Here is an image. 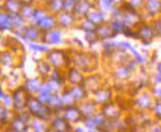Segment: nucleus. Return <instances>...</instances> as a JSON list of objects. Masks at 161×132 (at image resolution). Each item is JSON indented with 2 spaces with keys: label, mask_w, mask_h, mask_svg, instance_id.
I'll use <instances>...</instances> for the list:
<instances>
[{
  "label": "nucleus",
  "mask_w": 161,
  "mask_h": 132,
  "mask_svg": "<svg viewBox=\"0 0 161 132\" xmlns=\"http://www.w3.org/2000/svg\"><path fill=\"white\" fill-rule=\"evenodd\" d=\"M28 108L31 114L40 119H48L51 114V109L49 106L39 101L38 98L34 95H31L29 99Z\"/></svg>",
  "instance_id": "obj_1"
},
{
  "label": "nucleus",
  "mask_w": 161,
  "mask_h": 132,
  "mask_svg": "<svg viewBox=\"0 0 161 132\" xmlns=\"http://www.w3.org/2000/svg\"><path fill=\"white\" fill-rule=\"evenodd\" d=\"M136 31V39L142 41V43L148 45L153 41L156 36L154 34L153 28H152L150 21L143 20L138 27L135 29Z\"/></svg>",
  "instance_id": "obj_2"
},
{
  "label": "nucleus",
  "mask_w": 161,
  "mask_h": 132,
  "mask_svg": "<svg viewBox=\"0 0 161 132\" xmlns=\"http://www.w3.org/2000/svg\"><path fill=\"white\" fill-rule=\"evenodd\" d=\"M121 8H122V23L127 27L136 29L144 20L141 12L133 10L125 4Z\"/></svg>",
  "instance_id": "obj_3"
},
{
  "label": "nucleus",
  "mask_w": 161,
  "mask_h": 132,
  "mask_svg": "<svg viewBox=\"0 0 161 132\" xmlns=\"http://www.w3.org/2000/svg\"><path fill=\"white\" fill-rule=\"evenodd\" d=\"M31 94L25 86L18 87L12 94V105L16 110H24L28 107L29 99Z\"/></svg>",
  "instance_id": "obj_4"
},
{
  "label": "nucleus",
  "mask_w": 161,
  "mask_h": 132,
  "mask_svg": "<svg viewBox=\"0 0 161 132\" xmlns=\"http://www.w3.org/2000/svg\"><path fill=\"white\" fill-rule=\"evenodd\" d=\"M47 60L53 69L61 70L62 67L67 65L69 61V57L63 50L52 49V50H49L47 52Z\"/></svg>",
  "instance_id": "obj_5"
},
{
  "label": "nucleus",
  "mask_w": 161,
  "mask_h": 132,
  "mask_svg": "<svg viewBox=\"0 0 161 132\" xmlns=\"http://www.w3.org/2000/svg\"><path fill=\"white\" fill-rule=\"evenodd\" d=\"M144 20H153L161 15V0H146L142 12Z\"/></svg>",
  "instance_id": "obj_6"
},
{
  "label": "nucleus",
  "mask_w": 161,
  "mask_h": 132,
  "mask_svg": "<svg viewBox=\"0 0 161 132\" xmlns=\"http://www.w3.org/2000/svg\"><path fill=\"white\" fill-rule=\"evenodd\" d=\"M57 17V24L58 28L61 29H71L77 28L79 19L74 15V13H68V12H61Z\"/></svg>",
  "instance_id": "obj_7"
},
{
  "label": "nucleus",
  "mask_w": 161,
  "mask_h": 132,
  "mask_svg": "<svg viewBox=\"0 0 161 132\" xmlns=\"http://www.w3.org/2000/svg\"><path fill=\"white\" fill-rule=\"evenodd\" d=\"M63 29L60 28H55L49 31L44 32L42 36V42L45 43L46 45H60L63 43Z\"/></svg>",
  "instance_id": "obj_8"
},
{
  "label": "nucleus",
  "mask_w": 161,
  "mask_h": 132,
  "mask_svg": "<svg viewBox=\"0 0 161 132\" xmlns=\"http://www.w3.org/2000/svg\"><path fill=\"white\" fill-rule=\"evenodd\" d=\"M42 36H43V32H42L36 24H28V26L24 32L23 40H26L28 43L31 42H42Z\"/></svg>",
  "instance_id": "obj_9"
},
{
  "label": "nucleus",
  "mask_w": 161,
  "mask_h": 132,
  "mask_svg": "<svg viewBox=\"0 0 161 132\" xmlns=\"http://www.w3.org/2000/svg\"><path fill=\"white\" fill-rule=\"evenodd\" d=\"M95 34H96V36H97L99 41L110 40V39H113L114 37L117 36L113 28L111 27L109 21H107L106 23H103V24L96 27Z\"/></svg>",
  "instance_id": "obj_10"
},
{
  "label": "nucleus",
  "mask_w": 161,
  "mask_h": 132,
  "mask_svg": "<svg viewBox=\"0 0 161 132\" xmlns=\"http://www.w3.org/2000/svg\"><path fill=\"white\" fill-rule=\"evenodd\" d=\"M28 24L25 20H24L21 16L18 15H11V24H12V29L11 32L19 38L22 39L24 32L28 26Z\"/></svg>",
  "instance_id": "obj_11"
},
{
  "label": "nucleus",
  "mask_w": 161,
  "mask_h": 132,
  "mask_svg": "<svg viewBox=\"0 0 161 132\" xmlns=\"http://www.w3.org/2000/svg\"><path fill=\"white\" fill-rule=\"evenodd\" d=\"M36 26L42 30V32H47L55 28L58 27L57 24V17H56L55 15H52V14H49L48 13L43 19L40 20Z\"/></svg>",
  "instance_id": "obj_12"
},
{
  "label": "nucleus",
  "mask_w": 161,
  "mask_h": 132,
  "mask_svg": "<svg viewBox=\"0 0 161 132\" xmlns=\"http://www.w3.org/2000/svg\"><path fill=\"white\" fill-rule=\"evenodd\" d=\"M85 76L82 71L75 68H70L67 72V80L72 85H83L85 82Z\"/></svg>",
  "instance_id": "obj_13"
},
{
  "label": "nucleus",
  "mask_w": 161,
  "mask_h": 132,
  "mask_svg": "<svg viewBox=\"0 0 161 132\" xmlns=\"http://www.w3.org/2000/svg\"><path fill=\"white\" fill-rule=\"evenodd\" d=\"M86 18H87L92 24H94L96 27L103 23H106L109 20L108 16L106 14H104L102 11H100L99 9H97V8H95V7L92 8Z\"/></svg>",
  "instance_id": "obj_14"
},
{
  "label": "nucleus",
  "mask_w": 161,
  "mask_h": 132,
  "mask_svg": "<svg viewBox=\"0 0 161 132\" xmlns=\"http://www.w3.org/2000/svg\"><path fill=\"white\" fill-rule=\"evenodd\" d=\"M94 8L90 2L86 1V0H82L76 4V8L74 10V15L76 17L80 20V19H84L86 18L87 14L91 12V10Z\"/></svg>",
  "instance_id": "obj_15"
},
{
  "label": "nucleus",
  "mask_w": 161,
  "mask_h": 132,
  "mask_svg": "<svg viewBox=\"0 0 161 132\" xmlns=\"http://www.w3.org/2000/svg\"><path fill=\"white\" fill-rule=\"evenodd\" d=\"M92 57H90V55H87L86 53H80L77 56V69H79L82 71H87L92 69Z\"/></svg>",
  "instance_id": "obj_16"
},
{
  "label": "nucleus",
  "mask_w": 161,
  "mask_h": 132,
  "mask_svg": "<svg viewBox=\"0 0 161 132\" xmlns=\"http://www.w3.org/2000/svg\"><path fill=\"white\" fill-rule=\"evenodd\" d=\"M22 3L19 0H3V12L9 15L20 14Z\"/></svg>",
  "instance_id": "obj_17"
},
{
  "label": "nucleus",
  "mask_w": 161,
  "mask_h": 132,
  "mask_svg": "<svg viewBox=\"0 0 161 132\" xmlns=\"http://www.w3.org/2000/svg\"><path fill=\"white\" fill-rule=\"evenodd\" d=\"M94 95H95V103L105 105L110 101V99L112 97V92L110 91V89L100 87L98 90H96L94 92Z\"/></svg>",
  "instance_id": "obj_18"
},
{
  "label": "nucleus",
  "mask_w": 161,
  "mask_h": 132,
  "mask_svg": "<svg viewBox=\"0 0 161 132\" xmlns=\"http://www.w3.org/2000/svg\"><path fill=\"white\" fill-rule=\"evenodd\" d=\"M43 83L44 82L40 80L39 77H36V78L28 79L26 81V84L24 86L27 88V90L31 94H37L39 92V90L42 89Z\"/></svg>",
  "instance_id": "obj_19"
},
{
  "label": "nucleus",
  "mask_w": 161,
  "mask_h": 132,
  "mask_svg": "<svg viewBox=\"0 0 161 132\" xmlns=\"http://www.w3.org/2000/svg\"><path fill=\"white\" fill-rule=\"evenodd\" d=\"M36 8V4H29V5H22L21 11H20V16L25 20L27 23H31L33 16L35 13V10Z\"/></svg>",
  "instance_id": "obj_20"
},
{
  "label": "nucleus",
  "mask_w": 161,
  "mask_h": 132,
  "mask_svg": "<svg viewBox=\"0 0 161 132\" xmlns=\"http://www.w3.org/2000/svg\"><path fill=\"white\" fill-rule=\"evenodd\" d=\"M11 15L5 12L0 13V32H11Z\"/></svg>",
  "instance_id": "obj_21"
},
{
  "label": "nucleus",
  "mask_w": 161,
  "mask_h": 132,
  "mask_svg": "<svg viewBox=\"0 0 161 132\" xmlns=\"http://www.w3.org/2000/svg\"><path fill=\"white\" fill-rule=\"evenodd\" d=\"M45 8L49 14L57 16L63 12V0H51Z\"/></svg>",
  "instance_id": "obj_22"
},
{
  "label": "nucleus",
  "mask_w": 161,
  "mask_h": 132,
  "mask_svg": "<svg viewBox=\"0 0 161 132\" xmlns=\"http://www.w3.org/2000/svg\"><path fill=\"white\" fill-rule=\"evenodd\" d=\"M51 65L48 63V62H44V61H42L39 62L36 66V71L38 72V75L42 77H44L45 79H47L48 77H50L51 72H52V69H51Z\"/></svg>",
  "instance_id": "obj_23"
},
{
  "label": "nucleus",
  "mask_w": 161,
  "mask_h": 132,
  "mask_svg": "<svg viewBox=\"0 0 161 132\" xmlns=\"http://www.w3.org/2000/svg\"><path fill=\"white\" fill-rule=\"evenodd\" d=\"M95 8H97V9L102 11L104 14H106L109 18L110 14L114 10L115 7L113 4H112L111 0H97V3H96Z\"/></svg>",
  "instance_id": "obj_24"
},
{
  "label": "nucleus",
  "mask_w": 161,
  "mask_h": 132,
  "mask_svg": "<svg viewBox=\"0 0 161 132\" xmlns=\"http://www.w3.org/2000/svg\"><path fill=\"white\" fill-rule=\"evenodd\" d=\"M77 29H80L82 31H84V34L86 32H92V31H95L96 26L94 24H92L87 18H84L80 19L78 22V26Z\"/></svg>",
  "instance_id": "obj_25"
},
{
  "label": "nucleus",
  "mask_w": 161,
  "mask_h": 132,
  "mask_svg": "<svg viewBox=\"0 0 161 132\" xmlns=\"http://www.w3.org/2000/svg\"><path fill=\"white\" fill-rule=\"evenodd\" d=\"M70 91L72 92L77 101L83 100L86 97V89L84 85H72Z\"/></svg>",
  "instance_id": "obj_26"
},
{
  "label": "nucleus",
  "mask_w": 161,
  "mask_h": 132,
  "mask_svg": "<svg viewBox=\"0 0 161 132\" xmlns=\"http://www.w3.org/2000/svg\"><path fill=\"white\" fill-rule=\"evenodd\" d=\"M61 99H62V103L64 105V107H71V106H75V104L77 103V100L75 99V97L72 94V92L70 91V89H66L61 93Z\"/></svg>",
  "instance_id": "obj_27"
},
{
  "label": "nucleus",
  "mask_w": 161,
  "mask_h": 132,
  "mask_svg": "<svg viewBox=\"0 0 161 132\" xmlns=\"http://www.w3.org/2000/svg\"><path fill=\"white\" fill-rule=\"evenodd\" d=\"M47 14H48V11L46 10V8H45V7L36 5V8L35 13H34V16H33V19H31V21L30 24H36L40 20L43 19Z\"/></svg>",
  "instance_id": "obj_28"
},
{
  "label": "nucleus",
  "mask_w": 161,
  "mask_h": 132,
  "mask_svg": "<svg viewBox=\"0 0 161 132\" xmlns=\"http://www.w3.org/2000/svg\"><path fill=\"white\" fill-rule=\"evenodd\" d=\"M64 113H65V119L68 120H77L80 117V111L75 106L66 107Z\"/></svg>",
  "instance_id": "obj_29"
},
{
  "label": "nucleus",
  "mask_w": 161,
  "mask_h": 132,
  "mask_svg": "<svg viewBox=\"0 0 161 132\" xmlns=\"http://www.w3.org/2000/svg\"><path fill=\"white\" fill-rule=\"evenodd\" d=\"M144 1H146V0H126L125 5L130 7L133 10H136L142 13L143 9Z\"/></svg>",
  "instance_id": "obj_30"
},
{
  "label": "nucleus",
  "mask_w": 161,
  "mask_h": 132,
  "mask_svg": "<svg viewBox=\"0 0 161 132\" xmlns=\"http://www.w3.org/2000/svg\"><path fill=\"white\" fill-rule=\"evenodd\" d=\"M29 45H30L31 49H33V50L37 51V52L47 53L50 50V49L48 48V45H46L43 42H31V43H29Z\"/></svg>",
  "instance_id": "obj_31"
},
{
  "label": "nucleus",
  "mask_w": 161,
  "mask_h": 132,
  "mask_svg": "<svg viewBox=\"0 0 161 132\" xmlns=\"http://www.w3.org/2000/svg\"><path fill=\"white\" fill-rule=\"evenodd\" d=\"M64 126H69V124L67 123L66 119H57L53 121V127L55 130H57L58 132H64L66 131L67 127H64Z\"/></svg>",
  "instance_id": "obj_32"
},
{
  "label": "nucleus",
  "mask_w": 161,
  "mask_h": 132,
  "mask_svg": "<svg viewBox=\"0 0 161 132\" xmlns=\"http://www.w3.org/2000/svg\"><path fill=\"white\" fill-rule=\"evenodd\" d=\"M150 24L152 28H153L156 38H161V20L159 18H155L153 20H150Z\"/></svg>",
  "instance_id": "obj_33"
},
{
  "label": "nucleus",
  "mask_w": 161,
  "mask_h": 132,
  "mask_svg": "<svg viewBox=\"0 0 161 132\" xmlns=\"http://www.w3.org/2000/svg\"><path fill=\"white\" fill-rule=\"evenodd\" d=\"M77 2L74 0H63V12L74 13Z\"/></svg>",
  "instance_id": "obj_34"
},
{
  "label": "nucleus",
  "mask_w": 161,
  "mask_h": 132,
  "mask_svg": "<svg viewBox=\"0 0 161 132\" xmlns=\"http://www.w3.org/2000/svg\"><path fill=\"white\" fill-rule=\"evenodd\" d=\"M151 100H150V97L147 95V94H144L142 95V97H140V99L138 100V105L142 108L146 109V108H148V107L151 106Z\"/></svg>",
  "instance_id": "obj_35"
},
{
  "label": "nucleus",
  "mask_w": 161,
  "mask_h": 132,
  "mask_svg": "<svg viewBox=\"0 0 161 132\" xmlns=\"http://www.w3.org/2000/svg\"><path fill=\"white\" fill-rule=\"evenodd\" d=\"M85 34V39H86V42H88V43H91L92 45H93V44H95V43L99 42V40H98L97 36H96V34H95V31L86 32V34Z\"/></svg>",
  "instance_id": "obj_36"
},
{
  "label": "nucleus",
  "mask_w": 161,
  "mask_h": 132,
  "mask_svg": "<svg viewBox=\"0 0 161 132\" xmlns=\"http://www.w3.org/2000/svg\"><path fill=\"white\" fill-rule=\"evenodd\" d=\"M13 128H14V130L16 131V132H21L22 130H24L25 129V123H24V121L20 119V118H18V119H16L15 120H14V122H13Z\"/></svg>",
  "instance_id": "obj_37"
},
{
  "label": "nucleus",
  "mask_w": 161,
  "mask_h": 132,
  "mask_svg": "<svg viewBox=\"0 0 161 132\" xmlns=\"http://www.w3.org/2000/svg\"><path fill=\"white\" fill-rule=\"evenodd\" d=\"M7 109L4 106L0 105V120H5L7 119Z\"/></svg>",
  "instance_id": "obj_38"
},
{
  "label": "nucleus",
  "mask_w": 161,
  "mask_h": 132,
  "mask_svg": "<svg viewBox=\"0 0 161 132\" xmlns=\"http://www.w3.org/2000/svg\"><path fill=\"white\" fill-rule=\"evenodd\" d=\"M154 111L155 114L158 115L159 118H161V101H157L154 105Z\"/></svg>",
  "instance_id": "obj_39"
},
{
  "label": "nucleus",
  "mask_w": 161,
  "mask_h": 132,
  "mask_svg": "<svg viewBox=\"0 0 161 132\" xmlns=\"http://www.w3.org/2000/svg\"><path fill=\"white\" fill-rule=\"evenodd\" d=\"M111 2L114 5V7H122L125 4L126 0H111Z\"/></svg>",
  "instance_id": "obj_40"
},
{
  "label": "nucleus",
  "mask_w": 161,
  "mask_h": 132,
  "mask_svg": "<svg viewBox=\"0 0 161 132\" xmlns=\"http://www.w3.org/2000/svg\"><path fill=\"white\" fill-rule=\"evenodd\" d=\"M22 5H29V4H36V0H19Z\"/></svg>",
  "instance_id": "obj_41"
},
{
  "label": "nucleus",
  "mask_w": 161,
  "mask_h": 132,
  "mask_svg": "<svg viewBox=\"0 0 161 132\" xmlns=\"http://www.w3.org/2000/svg\"><path fill=\"white\" fill-rule=\"evenodd\" d=\"M51 0H36V5H39V6H43L45 7L48 3H49Z\"/></svg>",
  "instance_id": "obj_42"
},
{
  "label": "nucleus",
  "mask_w": 161,
  "mask_h": 132,
  "mask_svg": "<svg viewBox=\"0 0 161 132\" xmlns=\"http://www.w3.org/2000/svg\"><path fill=\"white\" fill-rule=\"evenodd\" d=\"M36 124L37 125V127L35 125V130H36V132H42V131L44 130V127H43V125H42V124H38V123H36Z\"/></svg>",
  "instance_id": "obj_43"
},
{
  "label": "nucleus",
  "mask_w": 161,
  "mask_h": 132,
  "mask_svg": "<svg viewBox=\"0 0 161 132\" xmlns=\"http://www.w3.org/2000/svg\"><path fill=\"white\" fill-rule=\"evenodd\" d=\"M5 41H6V37L3 36L1 32H0V46H5Z\"/></svg>",
  "instance_id": "obj_44"
},
{
  "label": "nucleus",
  "mask_w": 161,
  "mask_h": 132,
  "mask_svg": "<svg viewBox=\"0 0 161 132\" xmlns=\"http://www.w3.org/2000/svg\"><path fill=\"white\" fill-rule=\"evenodd\" d=\"M157 73L159 76H161V62L157 64Z\"/></svg>",
  "instance_id": "obj_45"
},
{
  "label": "nucleus",
  "mask_w": 161,
  "mask_h": 132,
  "mask_svg": "<svg viewBox=\"0 0 161 132\" xmlns=\"http://www.w3.org/2000/svg\"><path fill=\"white\" fill-rule=\"evenodd\" d=\"M155 93H156V95H158V96H159V98L161 99V86H160V87H158V88L156 89Z\"/></svg>",
  "instance_id": "obj_46"
},
{
  "label": "nucleus",
  "mask_w": 161,
  "mask_h": 132,
  "mask_svg": "<svg viewBox=\"0 0 161 132\" xmlns=\"http://www.w3.org/2000/svg\"><path fill=\"white\" fill-rule=\"evenodd\" d=\"M3 12V0H0V13Z\"/></svg>",
  "instance_id": "obj_47"
},
{
  "label": "nucleus",
  "mask_w": 161,
  "mask_h": 132,
  "mask_svg": "<svg viewBox=\"0 0 161 132\" xmlns=\"http://www.w3.org/2000/svg\"><path fill=\"white\" fill-rule=\"evenodd\" d=\"M74 1H75V2H77V3H78V2H80V1H82V0H74Z\"/></svg>",
  "instance_id": "obj_48"
},
{
  "label": "nucleus",
  "mask_w": 161,
  "mask_h": 132,
  "mask_svg": "<svg viewBox=\"0 0 161 132\" xmlns=\"http://www.w3.org/2000/svg\"><path fill=\"white\" fill-rule=\"evenodd\" d=\"M158 18H159V19H160V20H161V15H160V16H159V17H158Z\"/></svg>",
  "instance_id": "obj_49"
}]
</instances>
